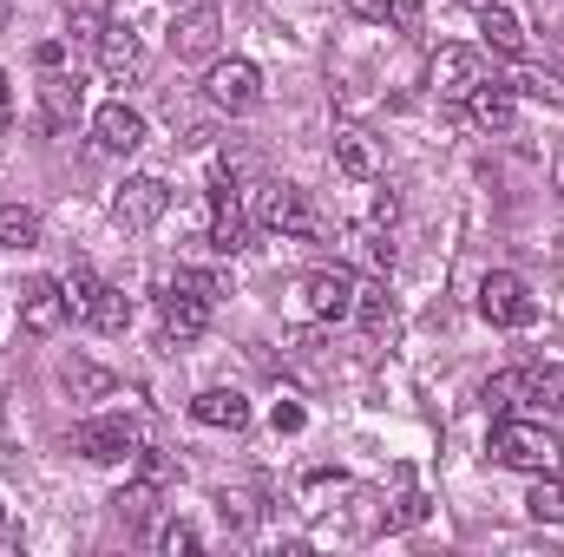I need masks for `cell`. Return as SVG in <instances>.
<instances>
[{
	"mask_svg": "<svg viewBox=\"0 0 564 557\" xmlns=\"http://www.w3.org/2000/svg\"><path fill=\"white\" fill-rule=\"evenodd\" d=\"M486 452L499 459V466H512V472H564V439L552 419H499L492 426V439H486Z\"/></svg>",
	"mask_w": 564,
	"mask_h": 557,
	"instance_id": "cell-1",
	"label": "cell"
},
{
	"mask_svg": "<svg viewBox=\"0 0 564 557\" xmlns=\"http://www.w3.org/2000/svg\"><path fill=\"white\" fill-rule=\"evenodd\" d=\"M250 230H257V210H250V197L230 184V171L217 164V171H210V250L237 256V250H250Z\"/></svg>",
	"mask_w": 564,
	"mask_h": 557,
	"instance_id": "cell-2",
	"label": "cell"
},
{
	"mask_svg": "<svg viewBox=\"0 0 564 557\" xmlns=\"http://www.w3.org/2000/svg\"><path fill=\"white\" fill-rule=\"evenodd\" d=\"M289 308L302 321H348L355 315V276L348 270H308L289 288Z\"/></svg>",
	"mask_w": 564,
	"mask_h": 557,
	"instance_id": "cell-3",
	"label": "cell"
},
{
	"mask_svg": "<svg viewBox=\"0 0 564 557\" xmlns=\"http://www.w3.org/2000/svg\"><path fill=\"white\" fill-rule=\"evenodd\" d=\"M257 223L276 230L282 243H315V237H322V217H315L308 190H295V184H270V190L257 197Z\"/></svg>",
	"mask_w": 564,
	"mask_h": 557,
	"instance_id": "cell-4",
	"label": "cell"
},
{
	"mask_svg": "<svg viewBox=\"0 0 564 557\" xmlns=\"http://www.w3.org/2000/svg\"><path fill=\"white\" fill-rule=\"evenodd\" d=\"M204 92H210V106H217V112L243 119V112H257V106H263V73H257L250 59H210Z\"/></svg>",
	"mask_w": 564,
	"mask_h": 557,
	"instance_id": "cell-5",
	"label": "cell"
},
{
	"mask_svg": "<svg viewBox=\"0 0 564 557\" xmlns=\"http://www.w3.org/2000/svg\"><path fill=\"white\" fill-rule=\"evenodd\" d=\"M479 315H486L492 328H525V321L539 315V302H532L525 276H512V270H486V276H479Z\"/></svg>",
	"mask_w": 564,
	"mask_h": 557,
	"instance_id": "cell-6",
	"label": "cell"
},
{
	"mask_svg": "<svg viewBox=\"0 0 564 557\" xmlns=\"http://www.w3.org/2000/svg\"><path fill=\"white\" fill-rule=\"evenodd\" d=\"M164 210H171V184H164V177H151V171H144V177H126V184H119V197H112V223H119L126 237H144Z\"/></svg>",
	"mask_w": 564,
	"mask_h": 557,
	"instance_id": "cell-7",
	"label": "cell"
},
{
	"mask_svg": "<svg viewBox=\"0 0 564 557\" xmlns=\"http://www.w3.org/2000/svg\"><path fill=\"white\" fill-rule=\"evenodd\" d=\"M73 452H86L93 466H119V459H139V426L126 414H106V419H86L73 433Z\"/></svg>",
	"mask_w": 564,
	"mask_h": 557,
	"instance_id": "cell-8",
	"label": "cell"
},
{
	"mask_svg": "<svg viewBox=\"0 0 564 557\" xmlns=\"http://www.w3.org/2000/svg\"><path fill=\"white\" fill-rule=\"evenodd\" d=\"M93 46H99V73H106L112 86H139L144 73H151V53H144V40L126 26V20H112Z\"/></svg>",
	"mask_w": 564,
	"mask_h": 557,
	"instance_id": "cell-9",
	"label": "cell"
},
{
	"mask_svg": "<svg viewBox=\"0 0 564 557\" xmlns=\"http://www.w3.org/2000/svg\"><path fill=\"white\" fill-rule=\"evenodd\" d=\"M426 86L440 99H466L473 86H486V53L479 46H440L433 66H426Z\"/></svg>",
	"mask_w": 564,
	"mask_h": 557,
	"instance_id": "cell-10",
	"label": "cell"
},
{
	"mask_svg": "<svg viewBox=\"0 0 564 557\" xmlns=\"http://www.w3.org/2000/svg\"><path fill=\"white\" fill-rule=\"evenodd\" d=\"M217 40H224V13L217 7H191L171 26V53L177 59H217Z\"/></svg>",
	"mask_w": 564,
	"mask_h": 557,
	"instance_id": "cell-11",
	"label": "cell"
},
{
	"mask_svg": "<svg viewBox=\"0 0 564 557\" xmlns=\"http://www.w3.org/2000/svg\"><path fill=\"white\" fill-rule=\"evenodd\" d=\"M93 139H99V151H139L144 144V112L139 106H126V99H106L99 112H93Z\"/></svg>",
	"mask_w": 564,
	"mask_h": 557,
	"instance_id": "cell-12",
	"label": "cell"
},
{
	"mask_svg": "<svg viewBox=\"0 0 564 557\" xmlns=\"http://www.w3.org/2000/svg\"><path fill=\"white\" fill-rule=\"evenodd\" d=\"M158 328H164V341H197L204 328H210V302L204 295H184V288H164V302H158Z\"/></svg>",
	"mask_w": 564,
	"mask_h": 557,
	"instance_id": "cell-13",
	"label": "cell"
},
{
	"mask_svg": "<svg viewBox=\"0 0 564 557\" xmlns=\"http://www.w3.org/2000/svg\"><path fill=\"white\" fill-rule=\"evenodd\" d=\"M466 119H473L479 132H512V119H519V92H512L506 79H486V86L466 92Z\"/></svg>",
	"mask_w": 564,
	"mask_h": 557,
	"instance_id": "cell-14",
	"label": "cell"
},
{
	"mask_svg": "<svg viewBox=\"0 0 564 557\" xmlns=\"http://www.w3.org/2000/svg\"><path fill=\"white\" fill-rule=\"evenodd\" d=\"M79 99H86V92H79V79L53 66V73L40 79V125H46V132H73V119H79Z\"/></svg>",
	"mask_w": 564,
	"mask_h": 557,
	"instance_id": "cell-15",
	"label": "cell"
},
{
	"mask_svg": "<svg viewBox=\"0 0 564 557\" xmlns=\"http://www.w3.org/2000/svg\"><path fill=\"white\" fill-rule=\"evenodd\" d=\"M20 321H26V335H53L59 321H66V295H59V282L53 276H33L20 288Z\"/></svg>",
	"mask_w": 564,
	"mask_h": 557,
	"instance_id": "cell-16",
	"label": "cell"
},
{
	"mask_svg": "<svg viewBox=\"0 0 564 557\" xmlns=\"http://www.w3.org/2000/svg\"><path fill=\"white\" fill-rule=\"evenodd\" d=\"M191 419H197V426H217V433H243V426H250V401H243L237 387H210V394L191 401Z\"/></svg>",
	"mask_w": 564,
	"mask_h": 557,
	"instance_id": "cell-17",
	"label": "cell"
},
{
	"mask_svg": "<svg viewBox=\"0 0 564 557\" xmlns=\"http://www.w3.org/2000/svg\"><path fill=\"white\" fill-rule=\"evenodd\" d=\"M519 407L539 419H558L564 414V368H525L519 381Z\"/></svg>",
	"mask_w": 564,
	"mask_h": 557,
	"instance_id": "cell-18",
	"label": "cell"
},
{
	"mask_svg": "<svg viewBox=\"0 0 564 557\" xmlns=\"http://www.w3.org/2000/svg\"><path fill=\"white\" fill-rule=\"evenodd\" d=\"M335 171L375 184V177H381V144L368 139V132H355V125H341V132H335Z\"/></svg>",
	"mask_w": 564,
	"mask_h": 557,
	"instance_id": "cell-19",
	"label": "cell"
},
{
	"mask_svg": "<svg viewBox=\"0 0 564 557\" xmlns=\"http://www.w3.org/2000/svg\"><path fill=\"white\" fill-rule=\"evenodd\" d=\"M479 33H486V46H492V53L525 59V26H519V13H512V7L486 0V7H479Z\"/></svg>",
	"mask_w": 564,
	"mask_h": 557,
	"instance_id": "cell-20",
	"label": "cell"
},
{
	"mask_svg": "<svg viewBox=\"0 0 564 557\" xmlns=\"http://www.w3.org/2000/svg\"><path fill=\"white\" fill-rule=\"evenodd\" d=\"M355 315L368 335H394V295L388 282H355Z\"/></svg>",
	"mask_w": 564,
	"mask_h": 557,
	"instance_id": "cell-21",
	"label": "cell"
},
{
	"mask_svg": "<svg viewBox=\"0 0 564 557\" xmlns=\"http://www.w3.org/2000/svg\"><path fill=\"white\" fill-rule=\"evenodd\" d=\"M99 335H126L132 328V295L126 288H112V282H99V295H93V315H86Z\"/></svg>",
	"mask_w": 564,
	"mask_h": 557,
	"instance_id": "cell-22",
	"label": "cell"
},
{
	"mask_svg": "<svg viewBox=\"0 0 564 557\" xmlns=\"http://www.w3.org/2000/svg\"><path fill=\"white\" fill-rule=\"evenodd\" d=\"M0 243H7V250H40V210L0 204Z\"/></svg>",
	"mask_w": 564,
	"mask_h": 557,
	"instance_id": "cell-23",
	"label": "cell"
},
{
	"mask_svg": "<svg viewBox=\"0 0 564 557\" xmlns=\"http://www.w3.org/2000/svg\"><path fill=\"white\" fill-rule=\"evenodd\" d=\"M525 512H532L539 525H564V479H558V472H539V479H532Z\"/></svg>",
	"mask_w": 564,
	"mask_h": 557,
	"instance_id": "cell-24",
	"label": "cell"
},
{
	"mask_svg": "<svg viewBox=\"0 0 564 557\" xmlns=\"http://www.w3.org/2000/svg\"><path fill=\"white\" fill-rule=\"evenodd\" d=\"M112 7H119V0H73V7H66L73 40H99V33L112 26Z\"/></svg>",
	"mask_w": 564,
	"mask_h": 557,
	"instance_id": "cell-25",
	"label": "cell"
},
{
	"mask_svg": "<svg viewBox=\"0 0 564 557\" xmlns=\"http://www.w3.org/2000/svg\"><path fill=\"white\" fill-rule=\"evenodd\" d=\"M59 295H66V315L86 321V315H93V295H99V276H93V270H66V276H59Z\"/></svg>",
	"mask_w": 564,
	"mask_h": 557,
	"instance_id": "cell-26",
	"label": "cell"
},
{
	"mask_svg": "<svg viewBox=\"0 0 564 557\" xmlns=\"http://www.w3.org/2000/svg\"><path fill=\"white\" fill-rule=\"evenodd\" d=\"M112 505H119V512H126V518L139 525V518H151V512H158V485H151V479H139V485H126V492H119Z\"/></svg>",
	"mask_w": 564,
	"mask_h": 557,
	"instance_id": "cell-27",
	"label": "cell"
},
{
	"mask_svg": "<svg viewBox=\"0 0 564 557\" xmlns=\"http://www.w3.org/2000/svg\"><path fill=\"white\" fill-rule=\"evenodd\" d=\"M204 538H197V525H184V518H171V525H158V551L177 557V551H197Z\"/></svg>",
	"mask_w": 564,
	"mask_h": 557,
	"instance_id": "cell-28",
	"label": "cell"
},
{
	"mask_svg": "<svg viewBox=\"0 0 564 557\" xmlns=\"http://www.w3.org/2000/svg\"><path fill=\"white\" fill-rule=\"evenodd\" d=\"M66 387L93 401V394H112V374H99V368H86V361H73V368H66Z\"/></svg>",
	"mask_w": 564,
	"mask_h": 557,
	"instance_id": "cell-29",
	"label": "cell"
},
{
	"mask_svg": "<svg viewBox=\"0 0 564 557\" xmlns=\"http://www.w3.org/2000/svg\"><path fill=\"white\" fill-rule=\"evenodd\" d=\"M164 288H184V295H204V302H217V295H224V276H197V270H177V276L164 282Z\"/></svg>",
	"mask_w": 564,
	"mask_h": 557,
	"instance_id": "cell-30",
	"label": "cell"
},
{
	"mask_svg": "<svg viewBox=\"0 0 564 557\" xmlns=\"http://www.w3.org/2000/svg\"><path fill=\"white\" fill-rule=\"evenodd\" d=\"M217 512H224L230 525H250V518H257V505H250V492H224V499H217Z\"/></svg>",
	"mask_w": 564,
	"mask_h": 557,
	"instance_id": "cell-31",
	"label": "cell"
},
{
	"mask_svg": "<svg viewBox=\"0 0 564 557\" xmlns=\"http://www.w3.org/2000/svg\"><path fill=\"white\" fill-rule=\"evenodd\" d=\"M355 20H394V0H341Z\"/></svg>",
	"mask_w": 564,
	"mask_h": 557,
	"instance_id": "cell-32",
	"label": "cell"
},
{
	"mask_svg": "<svg viewBox=\"0 0 564 557\" xmlns=\"http://www.w3.org/2000/svg\"><path fill=\"white\" fill-rule=\"evenodd\" d=\"M270 419H276V433H302V407H295V401H282Z\"/></svg>",
	"mask_w": 564,
	"mask_h": 557,
	"instance_id": "cell-33",
	"label": "cell"
},
{
	"mask_svg": "<svg viewBox=\"0 0 564 557\" xmlns=\"http://www.w3.org/2000/svg\"><path fill=\"white\" fill-rule=\"evenodd\" d=\"M33 59H40V66H46V73H53V66H66V46H59V40H46V46H40V53H33Z\"/></svg>",
	"mask_w": 564,
	"mask_h": 557,
	"instance_id": "cell-34",
	"label": "cell"
},
{
	"mask_svg": "<svg viewBox=\"0 0 564 557\" xmlns=\"http://www.w3.org/2000/svg\"><path fill=\"white\" fill-rule=\"evenodd\" d=\"M13 125V86H7V73H0V132Z\"/></svg>",
	"mask_w": 564,
	"mask_h": 557,
	"instance_id": "cell-35",
	"label": "cell"
},
{
	"mask_svg": "<svg viewBox=\"0 0 564 557\" xmlns=\"http://www.w3.org/2000/svg\"><path fill=\"white\" fill-rule=\"evenodd\" d=\"M7 20H13V7H7V0H0V33H7Z\"/></svg>",
	"mask_w": 564,
	"mask_h": 557,
	"instance_id": "cell-36",
	"label": "cell"
},
{
	"mask_svg": "<svg viewBox=\"0 0 564 557\" xmlns=\"http://www.w3.org/2000/svg\"><path fill=\"white\" fill-rule=\"evenodd\" d=\"M558 197H564V157H558Z\"/></svg>",
	"mask_w": 564,
	"mask_h": 557,
	"instance_id": "cell-37",
	"label": "cell"
},
{
	"mask_svg": "<svg viewBox=\"0 0 564 557\" xmlns=\"http://www.w3.org/2000/svg\"><path fill=\"white\" fill-rule=\"evenodd\" d=\"M0 532H7V505H0Z\"/></svg>",
	"mask_w": 564,
	"mask_h": 557,
	"instance_id": "cell-38",
	"label": "cell"
}]
</instances>
